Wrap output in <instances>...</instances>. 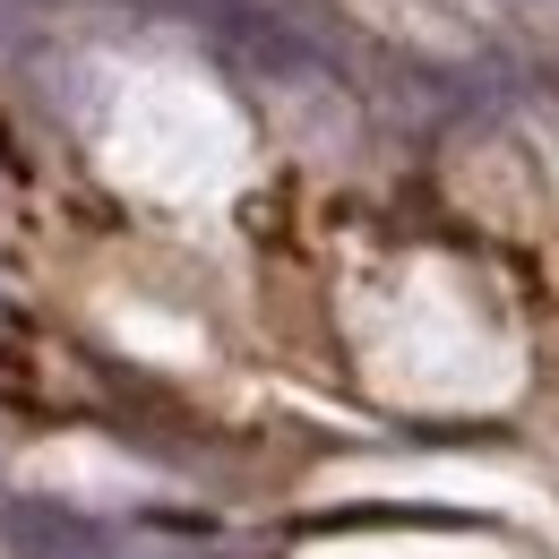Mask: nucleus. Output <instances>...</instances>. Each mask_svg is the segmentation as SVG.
<instances>
[{
    "mask_svg": "<svg viewBox=\"0 0 559 559\" xmlns=\"http://www.w3.org/2000/svg\"><path fill=\"white\" fill-rule=\"evenodd\" d=\"M0 551L9 559H130L121 543H104L95 525L52 516V508H0Z\"/></svg>",
    "mask_w": 559,
    "mask_h": 559,
    "instance_id": "obj_1",
    "label": "nucleus"
}]
</instances>
